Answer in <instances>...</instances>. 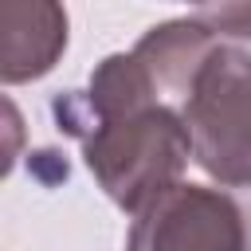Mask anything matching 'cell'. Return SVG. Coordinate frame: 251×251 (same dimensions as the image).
<instances>
[{
    "instance_id": "1",
    "label": "cell",
    "mask_w": 251,
    "mask_h": 251,
    "mask_svg": "<svg viewBox=\"0 0 251 251\" xmlns=\"http://www.w3.org/2000/svg\"><path fill=\"white\" fill-rule=\"evenodd\" d=\"M59 129L78 137L82 161L98 188L133 216L161 192L180 184V173L192 161V141L173 102H145L98 118H75Z\"/></svg>"
},
{
    "instance_id": "2",
    "label": "cell",
    "mask_w": 251,
    "mask_h": 251,
    "mask_svg": "<svg viewBox=\"0 0 251 251\" xmlns=\"http://www.w3.org/2000/svg\"><path fill=\"white\" fill-rule=\"evenodd\" d=\"M192 161L224 188L251 192V51L216 39L176 94Z\"/></svg>"
},
{
    "instance_id": "3",
    "label": "cell",
    "mask_w": 251,
    "mask_h": 251,
    "mask_svg": "<svg viewBox=\"0 0 251 251\" xmlns=\"http://www.w3.org/2000/svg\"><path fill=\"white\" fill-rule=\"evenodd\" d=\"M126 251H247L243 204L224 188L180 180L133 216Z\"/></svg>"
},
{
    "instance_id": "4",
    "label": "cell",
    "mask_w": 251,
    "mask_h": 251,
    "mask_svg": "<svg viewBox=\"0 0 251 251\" xmlns=\"http://www.w3.org/2000/svg\"><path fill=\"white\" fill-rule=\"evenodd\" d=\"M67 51V12L51 0L0 4V82L20 86L43 78Z\"/></svg>"
},
{
    "instance_id": "5",
    "label": "cell",
    "mask_w": 251,
    "mask_h": 251,
    "mask_svg": "<svg viewBox=\"0 0 251 251\" xmlns=\"http://www.w3.org/2000/svg\"><path fill=\"white\" fill-rule=\"evenodd\" d=\"M216 31L204 27L196 16H180V20H165L153 24L137 43L133 55L141 59V67L149 71V78L157 82L161 94H169L176 102V94L184 90L188 75L200 67V59L216 47Z\"/></svg>"
},
{
    "instance_id": "6",
    "label": "cell",
    "mask_w": 251,
    "mask_h": 251,
    "mask_svg": "<svg viewBox=\"0 0 251 251\" xmlns=\"http://www.w3.org/2000/svg\"><path fill=\"white\" fill-rule=\"evenodd\" d=\"M192 16L220 39H251V4H204Z\"/></svg>"
},
{
    "instance_id": "7",
    "label": "cell",
    "mask_w": 251,
    "mask_h": 251,
    "mask_svg": "<svg viewBox=\"0 0 251 251\" xmlns=\"http://www.w3.org/2000/svg\"><path fill=\"white\" fill-rule=\"evenodd\" d=\"M243 216H247V251H251V192H247V204H243Z\"/></svg>"
}]
</instances>
